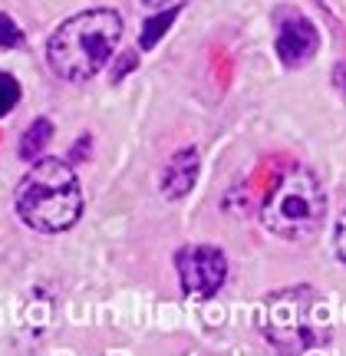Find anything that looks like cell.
<instances>
[{
    "label": "cell",
    "mask_w": 346,
    "mask_h": 356,
    "mask_svg": "<svg viewBox=\"0 0 346 356\" xmlns=\"http://www.w3.org/2000/svg\"><path fill=\"white\" fill-rule=\"evenodd\" d=\"M17 215L26 228L40 234L69 231L83 215V188L69 162L63 159H33V165L17 185Z\"/></svg>",
    "instance_id": "obj_2"
},
{
    "label": "cell",
    "mask_w": 346,
    "mask_h": 356,
    "mask_svg": "<svg viewBox=\"0 0 346 356\" xmlns=\"http://www.w3.org/2000/svg\"><path fill=\"white\" fill-rule=\"evenodd\" d=\"M179 280L185 297L192 300H208L221 291V284L228 277V257L211 244H188L175 254Z\"/></svg>",
    "instance_id": "obj_5"
},
{
    "label": "cell",
    "mask_w": 346,
    "mask_h": 356,
    "mask_svg": "<svg viewBox=\"0 0 346 356\" xmlns=\"http://www.w3.org/2000/svg\"><path fill=\"white\" fill-rule=\"evenodd\" d=\"M198 181V152L195 149H181L172 155V162L162 172V195L165 198H185Z\"/></svg>",
    "instance_id": "obj_7"
},
{
    "label": "cell",
    "mask_w": 346,
    "mask_h": 356,
    "mask_svg": "<svg viewBox=\"0 0 346 356\" xmlns=\"http://www.w3.org/2000/svg\"><path fill=\"white\" fill-rule=\"evenodd\" d=\"M333 79H336V89H340V86L346 89V66H340V70H336V73H333Z\"/></svg>",
    "instance_id": "obj_15"
},
{
    "label": "cell",
    "mask_w": 346,
    "mask_h": 356,
    "mask_svg": "<svg viewBox=\"0 0 346 356\" xmlns=\"http://www.w3.org/2000/svg\"><path fill=\"white\" fill-rule=\"evenodd\" d=\"M20 40H24V33H20V26L13 24V17L0 13V50H13V47H20Z\"/></svg>",
    "instance_id": "obj_11"
},
{
    "label": "cell",
    "mask_w": 346,
    "mask_h": 356,
    "mask_svg": "<svg viewBox=\"0 0 346 356\" xmlns=\"http://www.w3.org/2000/svg\"><path fill=\"white\" fill-rule=\"evenodd\" d=\"M17 102H20V83L10 73H0V119L7 113H13Z\"/></svg>",
    "instance_id": "obj_10"
},
{
    "label": "cell",
    "mask_w": 346,
    "mask_h": 356,
    "mask_svg": "<svg viewBox=\"0 0 346 356\" xmlns=\"http://www.w3.org/2000/svg\"><path fill=\"white\" fill-rule=\"evenodd\" d=\"M327 218V195L320 178L304 162H281L267 181V191L261 198V221L287 241H307L320 231Z\"/></svg>",
    "instance_id": "obj_1"
},
{
    "label": "cell",
    "mask_w": 346,
    "mask_h": 356,
    "mask_svg": "<svg viewBox=\"0 0 346 356\" xmlns=\"http://www.w3.org/2000/svg\"><path fill=\"white\" fill-rule=\"evenodd\" d=\"M333 251H336V261L346 267V211L336 218V228H333Z\"/></svg>",
    "instance_id": "obj_12"
},
{
    "label": "cell",
    "mask_w": 346,
    "mask_h": 356,
    "mask_svg": "<svg viewBox=\"0 0 346 356\" xmlns=\"http://www.w3.org/2000/svg\"><path fill=\"white\" fill-rule=\"evenodd\" d=\"M135 63H139V60H135V53H122V56H119V66L113 70V83H119L129 70H135Z\"/></svg>",
    "instance_id": "obj_13"
},
{
    "label": "cell",
    "mask_w": 346,
    "mask_h": 356,
    "mask_svg": "<svg viewBox=\"0 0 346 356\" xmlns=\"http://www.w3.org/2000/svg\"><path fill=\"white\" fill-rule=\"evenodd\" d=\"M320 37H317V26L310 24L307 17L287 10L281 13V26H277V56L283 66H304L317 53Z\"/></svg>",
    "instance_id": "obj_6"
},
{
    "label": "cell",
    "mask_w": 346,
    "mask_h": 356,
    "mask_svg": "<svg viewBox=\"0 0 346 356\" xmlns=\"http://www.w3.org/2000/svg\"><path fill=\"white\" fill-rule=\"evenodd\" d=\"M122 37V20L115 10H83L56 26L47 43L50 70L60 79L86 83L113 60Z\"/></svg>",
    "instance_id": "obj_3"
},
{
    "label": "cell",
    "mask_w": 346,
    "mask_h": 356,
    "mask_svg": "<svg viewBox=\"0 0 346 356\" xmlns=\"http://www.w3.org/2000/svg\"><path fill=\"white\" fill-rule=\"evenodd\" d=\"M317 293L310 287H287V291H274L264 300V337L274 346H281L287 353H307L317 343L327 340V330L313 317L317 310Z\"/></svg>",
    "instance_id": "obj_4"
},
{
    "label": "cell",
    "mask_w": 346,
    "mask_h": 356,
    "mask_svg": "<svg viewBox=\"0 0 346 356\" xmlns=\"http://www.w3.org/2000/svg\"><path fill=\"white\" fill-rule=\"evenodd\" d=\"M145 7H152V10H165V7H181L185 0H142Z\"/></svg>",
    "instance_id": "obj_14"
},
{
    "label": "cell",
    "mask_w": 346,
    "mask_h": 356,
    "mask_svg": "<svg viewBox=\"0 0 346 356\" xmlns=\"http://www.w3.org/2000/svg\"><path fill=\"white\" fill-rule=\"evenodd\" d=\"M181 7H165V10H155L149 20H145V26H142V37H139V47L142 50H152L158 40L168 33V26L175 24V17H179Z\"/></svg>",
    "instance_id": "obj_9"
},
{
    "label": "cell",
    "mask_w": 346,
    "mask_h": 356,
    "mask_svg": "<svg viewBox=\"0 0 346 356\" xmlns=\"http://www.w3.org/2000/svg\"><path fill=\"white\" fill-rule=\"evenodd\" d=\"M50 139H53V122L50 119H33V122L26 126L24 139H20V159H24V162L40 159V152L47 149V142Z\"/></svg>",
    "instance_id": "obj_8"
}]
</instances>
